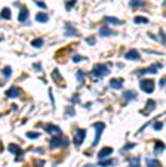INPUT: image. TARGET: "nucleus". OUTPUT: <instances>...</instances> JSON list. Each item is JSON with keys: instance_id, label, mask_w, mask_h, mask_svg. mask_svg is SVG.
<instances>
[{"instance_id": "f257e3e1", "label": "nucleus", "mask_w": 166, "mask_h": 167, "mask_svg": "<svg viewBox=\"0 0 166 167\" xmlns=\"http://www.w3.org/2000/svg\"><path fill=\"white\" fill-rule=\"evenodd\" d=\"M92 74H93V77H104V75L110 74V68L107 67V65H104V64H98V65L93 67Z\"/></svg>"}, {"instance_id": "f03ea898", "label": "nucleus", "mask_w": 166, "mask_h": 167, "mask_svg": "<svg viewBox=\"0 0 166 167\" xmlns=\"http://www.w3.org/2000/svg\"><path fill=\"white\" fill-rule=\"evenodd\" d=\"M93 129H95V139H93L92 147H96L98 142H100L101 135H102L104 129H105V124H104V123H95V124H93Z\"/></svg>"}, {"instance_id": "7ed1b4c3", "label": "nucleus", "mask_w": 166, "mask_h": 167, "mask_svg": "<svg viewBox=\"0 0 166 167\" xmlns=\"http://www.w3.org/2000/svg\"><path fill=\"white\" fill-rule=\"evenodd\" d=\"M85 138H86V130L85 129H79L77 132H76V135H74V145L76 147H80L82 143H83V140H85Z\"/></svg>"}, {"instance_id": "20e7f679", "label": "nucleus", "mask_w": 166, "mask_h": 167, "mask_svg": "<svg viewBox=\"0 0 166 167\" xmlns=\"http://www.w3.org/2000/svg\"><path fill=\"white\" fill-rule=\"evenodd\" d=\"M68 145V140L64 139V138H60V136H55V138H52V140H51V148H61V147H67Z\"/></svg>"}, {"instance_id": "39448f33", "label": "nucleus", "mask_w": 166, "mask_h": 167, "mask_svg": "<svg viewBox=\"0 0 166 167\" xmlns=\"http://www.w3.org/2000/svg\"><path fill=\"white\" fill-rule=\"evenodd\" d=\"M140 87L142 92H146V93H151L154 90V81L153 80H142L140 83Z\"/></svg>"}, {"instance_id": "423d86ee", "label": "nucleus", "mask_w": 166, "mask_h": 167, "mask_svg": "<svg viewBox=\"0 0 166 167\" xmlns=\"http://www.w3.org/2000/svg\"><path fill=\"white\" fill-rule=\"evenodd\" d=\"M160 68H162V64H157V65H151V67L141 70L138 74H141V75H144V74H156V73H157V71L160 70Z\"/></svg>"}, {"instance_id": "0eeeda50", "label": "nucleus", "mask_w": 166, "mask_h": 167, "mask_svg": "<svg viewBox=\"0 0 166 167\" xmlns=\"http://www.w3.org/2000/svg\"><path fill=\"white\" fill-rule=\"evenodd\" d=\"M111 154H113V148L105 147V148H102L100 152H98V158L102 161V160H105V158H108V157H110Z\"/></svg>"}, {"instance_id": "6e6552de", "label": "nucleus", "mask_w": 166, "mask_h": 167, "mask_svg": "<svg viewBox=\"0 0 166 167\" xmlns=\"http://www.w3.org/2000/svg\"><path fill=\"white\" fill-rule=\"evenodd\" d=\"M7 149H9V151H11L12 154H15V155H16V161H20V160H21V155H22V149H21V148L18 147L16 143H11Z\"/></svg>"}, {"instance_id": "1a4fd4ad", "label": "nucleus", "mask_w": 166, "mask_h": 167, "mask_svg": "<svg viewBox=\"0 0 166 167\" xmlns=\"http://www.w3.org/2000/svg\"><path fill=\"white\" fill-rule=\"evenodd\" d=\"M21 95V89L20 87H16V86H12L9 90L6 92V96L9 98V99H13V98H18Z\"/></svg>"}, {"instance_id": "9d476101", "label": "nucleus", "mask_w": 166, "mask_h": 167, "mask_svg": "<svg viewBox=\"0 0 166 167\" xmlns=\"http://www.w3.org/2000/svg\"><path fill=\"white\" fill-rule=\"evenodd\" d=\"M125 58H126V59H131V61H138V59H140V54H138V50L131 49L129 52H126Z\"/></svg>"}, {"instance_id": "9b49d317", "label": "nucleus", "mask_w": 166, "mask_h": 167, "mask_svg": "<svg viewBox=\"0 0 166 167\" xmlns=\"http://www.w3.org/2000/svg\"><path fill=\"white\" fill-rule=\"evenodd\" d=\"M154 108H156V102H154L153 99H150L148 102H147V107H146V109L142 111V114H144V115H148V114L151 113Z\"/></svg>"}, {"instance_id": "f8f14e48", "label": "nucleus", "mask_w": 166, "mask_h": 167, "mask_svg": "<svg viewBox=\"0 0 166 167\" xmlns=\"http://www.w3.org/2000/svg\"><path fill=\"white\" fill-rule=\"evenodd\" d=\"M123 86V80L122 79H111L110 80V87L111 89H120Z\"/></svg>"}, {"instance_id": "ddd939ff", "label": "nucleus", "mask_w": 166, "mask_h": 167, "mask_svg": "<svg viewBox=\"0 0 166 167\" xmlns=\"http://www.w3.org/2000/svg\"><path fill=\"white\" fill-rule=\"evenodd\" d=\"M46 130L49 132V133L56 135V136H60V135H61V129H60L58 126H53V124H47V126H46Z\"/></svg>"}, {"instance_id": "4468645a", "label": "nucleus", "mask_w": 166, "mask_h": 167, "mask_svg": "<svg viewBox=\"0 0 166 167\" xmlns=\"http://www.w3.org/2000/svg\"><path fill=\"white\" fill-rule=\"evenodd\" d=\"M100 34L102 36V37H108V36H113V30L111 28H108V27H102L100 30Z\"/></svg>"}, {"instance_id": "2eb2a0df", "label": "nucleus", "mask_w": 166, "mask_h": 167, "mask_svg": "<svg viewBox=\"0 0 166 167\" xmlns=\"http://www.w3.org/2000/svg\"><path fill=\"white\" fill-rule=\"evenodd\" d=\"M27 18H28V11L27 9H22L20 12V16H18V21L20 22H25L27 21Z\"/></svg>"}, {"instance_id": "dca6fc26", "label": "nucleus", "mask_w": 166, "mask_h": 167, "mask_svg": "<svg viewBox=\"0 0 166 167\" xmlns=\"http://www.w3.org/2000/svg\"><path fill=\"white\" fill-rule=\"evenodd\" d=\"M140 163H141L140 157H133V158L129 160V167H140Z\"/></svg>"}, {"instance_id": "f3484780", "label": "nucleus", "mask_w": 166, "mask_h": 167, "mask_svg": "<svg viewBox=\"0 0 166 167\" xmlns=\"http://www.w3.org/2000/svg\"><path fill=\"white\" fill-rule=\"evenodd\" d=\"M147 166L148 167H162V164L157 160H154V158H147Z\"/></svg>"}, {"instance_id": "a211bd4d", "label": "nucleus", "mask_w": 166, "mask_h": 167, "mask_svg": "<svg viewBox=\"0 0 166 167\" xmlns=\"http://www.w3.org/2000/svg\"><path fill=\"white\" fill-rule=\"evenodd\" d=\"M47 19H49L47 14H37L36 15V21H37V22H47Z\"/></svg>"}, {"instance_id": "6ab92c4d", "label": "nucleus", "mask_w": 166, "mask_h": 167, "mask_svg": "<svg viewBox=\"0 0 166 167\" xmlns=\"http://www.w3.org/2000/svg\"><path fill=\"white\" fill-rule=\"evenodd\" d=\"M65 27H67V36H76L77 34V31H76V28L71 25V24H65Z\"/></svg>"}, {"instance_id": "aec40b11", "label": "nucleus", "mask_w": 166, "mask_h": 167, "mask_svg": "<svg viewBox=\"0 0 166 167\" xmlns=\"http://www.w3.org/2000/svg\"><path fill=\"white\" fill-rule=\"evenodd\" d=\"M105 21L108 22V24H117V25L123 24V21L117 19V18H113V16H105Z\"/></svg>"}, {"instance_id": "412c9836", "label": "nucleus", "mask_w": 166, "mask_h": 167, "mask_svg": "<svg viewBox=\"0 0 166 167\" xmlns=\"http://www.w3.org/2000/svg\"><path fill=\"white\" fill-rule=\"evenodd\" d=\"M154 147H156V154H160L163 152V149H165V145L160 142V140H157L156 143H154Z\"/></svg>"}, {"instance_id": "4be33fe9", "label": "nucleus", "mask_w": 166, "mask_h": 167, "mask_svg": "<svg viewBox=\"0 0 166 167\" xmlns=\"http://www.w3.org/2000/svg\"><path fill=\"white\" fill-rule=\"evenodd\" d=\"M116 164V161L114 160H102V161H100V166L101 167H108V166H114Z\"/></svg>"}, {"instance_id": "5701e85b", "label": "nucleus", "mask_w": 166, "mask_h": 167, "mask_svg": "<svg viewBox=\"0 0 166 167\" xmlns=\"http://www.w3.org/2000/svg\"><path fill=\"white\" fill-rule=\"evenodd\" d=\"M123 96H125V99L126 101H131V99H135L137 95H135V92H132V90H128V92H125Z\"/></svg>"}, {"instance_id": "b1692460", "label": "nucleus", "mask_w": 166, "mask_h": 167, "mask_svg": "<svg viewBox=\"0 0 166 167\" xmlns=\"http://www.w3.org/2000/svg\"><path fill=\"white\" fill-rule=\"evenodd\" d=\"M2 18H5V19H9V18H11V11H9V9H7V7H5V9H3V11H2Z\"/></svg>"}, {"instance_id": "393cba45", "label": "nucleus", "mask_w": 166, "mask_h": 167, "mask_svg": "<svg viewBox=\"0 0 166 167\" xmlns=\"http://www.w3.org/2000/svg\"><path fill=\"white\" fill-rule=\"evenodd\" d=\"M77 80H79V86H82L83 81H85V74H83V71H77Z\"/></svg>"}, {"instance_id": "a878e982", "label": "nucleus", "mask_w": 166, "mask_h": 167, "mask_svg": "<svg viewBox=\"0 0 166 167\" xmlns=\"http://www.w3.org/2000/svg\"><path fill=\"white\" fill-rule=\"evenodd\" d=\"M11 74H12V68H11V67H5V68H3V75H5L6 79L11 77Z\"/></svg>"}, {"instance_id": "bb28decb", "label": "nucleus", "mask_w": 166, "mask_h": 167, "mask_svg": "<svg viewBox=\"0 0 166 167\" xmlns=\"http://www.w3.org/2000/svg\"><path fill=\"white\" fill-rule=\"evenodd\" d=\"M142 5H144L142 0H132V2H131V6L132 7H140V6H142Z\"/></svg>"}, {"instance_id": "cd10ccee", "label": "nucleus", "mask_w": 166, "mask_h": 167, "mask_svg": "<svg viewBox=\"0 0 166 167\" xmlns=\"http://www.w3.org/2000/svg\"><path fill=\"white\" fill-rule=\"evenodd\" d=\"M135 22H137V24H147L148 19L144 18V16H137V18H135Z\"/></svg>"}, {"instance_id": "c85d7f7f", "label": "nucleus", "mask_w": 166, "mask_h": 167, "mask_svg": "<svg viewBox=\"0 0 166 167\" xmlns=\"http://www.w3.org/2000/svg\"><path fill=\"white\" fill-rule=\"evenodd\" d=\"M31 45H33L34 47H40L42 45H43V39H37V40H33V41H31Z\"/></svg>"}, {"instance_id": "c756f323", "label": "nucleus", "mask_w": 166, "mask_h": 167, "mask_svg": "<svg viewBox=\"0 0 166 167\" xmlns=\"http://www.w3.org/2000/svg\"><path fill=\"white\" fill-rule=\"evenodd\" d=\"M34 166H36V167H43V166H45V161H43V160H36V161H34Z\"/></svg>"}, {"instance_id": "7c9ffc66", "label": "nucleus", "mask_w": 166, "mask_h": 167, "mask_svg": "<svg viewBox=\"0 0 166 167\" xmlns=\"http://www.w3.org/2000/svg\"><path fill=\"white\" fill-rule=\"evenodd\" d=\"M27 136H28L30 139H37V138H39V133H27Z\"/></svg>"}, {"instance_id": "2f4dec72", "label": "nucleus", "mask_w": 166, "mask_h": 167, "mask_svg": "<svg viewBox=\"0 0 166 167\" xmlns=\"http://www.w3.org/2000/svg\"><path fill=\"white\" fill-rule=\"evenodd\" d=\"M162 127H163V123H156V124H154V129H156V130H160V129H162Z\"/></svg>"}, {"instance_id": "473e14b6", "label": "nucleus", "mask_w": 166, "mask_h": 167, "mask_svg": "<svg viewBox=\"0 0 166 167\" xmlns=\"http://www.w3.org/2000/svg\"><path fill=\"white\" fill-rule=\"evenodd\" d=\"M76 5V0H71L70 3H67V9H70V7H73Z\"/></svg>"}, {"instance_id": "72a5a7b5", "label": "nucleus", "mask_w": 166, "mask_h": 167, "mask_svg": "<svg viewBox=\"0 0 166 167\" xmlns=\"http://www.w3.org/2000/svg\"><path fill=\"white\" fill-rule=\"evenodd\" d=\"M36 5H37L39 7H46V5H45L43 2H36Z\"/></svg>"}, {"instance_id": "f704fd0d", "label": "nucleus", "mask_w": 166, "mask_h": 167, "mask_svg": "<svg viewBox=\"0 0 166 167\" xmlns=\"http://www.w3.org/2000/svg\"><path fill=\"white\" fill-rule=\"evenodd\" d=\"M73 61L74 62H80V61H82V56H74Z\"/></svg>"}, {"instance_id": "c9c22d12", "label": "nucleus", "mask_w": 166, "mask_h": 167, "mask_svg": "<svg viewBox=\"0 0 166 167\" xmlns=\"http://www.w3.org/2000/svg\"><path fill=\"white\" fill-rule=\"evenodd\" d=\"M133 147H135V143H129V145H126V147H125V149H132Z\"/></svg>"}, {"instance_id": "e433bc0d", "label": "nucleus", "mask_w": 166, "mask_h": 167, "mask_svg": "<svg viewBox=\"0 0 166 167\" xmlns=\"http://www.w3.org/2000/svg\"><path fill=\"white\" fill-rule=\"evenodd\" d=\"M87 43H89V45H93V39H87Z\"/></svg>"}, {"instance_id": "4c0bfd02", "label": "nucleus", "mask_w": 166, "mask_h": 167, "mask_svg": "<svg viewBox=\"0 0 166 167\" xmlns=\"http://www.w3.org/2000/svg\"><path fill=\"white\" fill-rule=\"evenodd\" d=\"M83 167H95L93 164H86V166H83Z\"/></svg>"}]
</instances>
